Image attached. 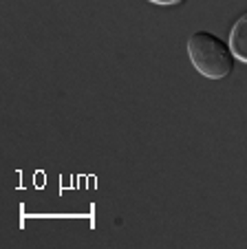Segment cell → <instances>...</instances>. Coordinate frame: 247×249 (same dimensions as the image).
<instances>
[{"label": "cell", "mask_w": 247, "mask_h": 249, "mask_svg": "<svg viewBox=\"0 0 247 249\" xmlns=\"http://www.w3.org/2000/svg\"><path fill=\"white\" fill-rule=\"evenodd\" d=\"M228 44H229V51H232L234 60L247 64V14H243L241 18L234 22L232 31H229Z\"/></svg>", "instance_id": "7a4b0ae2"}, {"label": "cell", "mask_w": 247, "mask_h": 249, "mask_svg": "<svg viewBox=\"0 0 247 249\" xmlns=\"http://www.w3.org/2000/svg\"><path fill=\"white\" fill-rule=\"evenodd\" d=\"M188 55L196 71L208 80H223L234 69L229 44L210 31H196L188 38Z\"/></svg>", "instance_id": "6da1fadb"}, {"label": "cell", "mask_w": 247, "mask_h": 249, "mask_svg": "<svg viewBox=\"0 0 247 249\" xmlns=\"http://www.w3.org/2000/svg\"><path fill=\"white\" fill-rule=\"evenodd\" d=\"M152 5H159V7H172V5H181L186 0H148Z\"/></svg>", "instance_id": "3957f363"}]
</instances>
